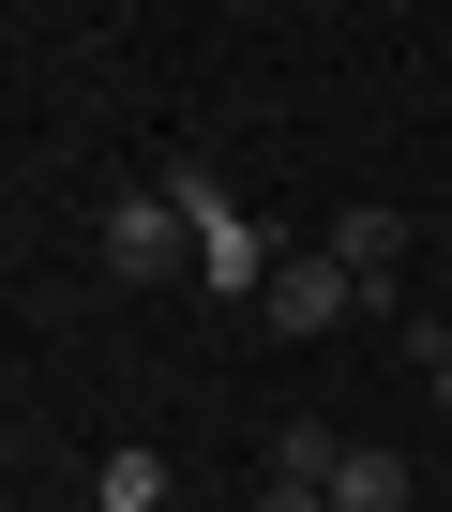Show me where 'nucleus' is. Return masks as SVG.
Listing matches in <instances>:
<instances>
[{"label": "nucleus", "mask_w": 452, "mask_h": 512, "mask_svg": "<svg viewBox=\"0 0 452 512\" xmlns=\"http://www.w3.org/2000/svg\"><path fill=\"white\" fill-rule=\"evenodd\" d=\"M166 196H181V226H196V287H272V272H257V226L226 211V181H211V166H181Z\"/></svg>", "instance_id": "nucleus-1"}, {"label": "nucleus", "mask_w": 452, "mask_h": 512, "mask_svg": "<svg viewBox=\"0 0 452 512\" xmlns=\"http://www.w3.org/2000/svg\"><path fill=\"white\" fill-rule=\"evenodd\" d=\"M257 302H272V332H332V317H362L377 287H362L347 256L317 241V256H272V287H257Z\"/></svg>", "instance_id": "nucleus-2"}, {"label": "nucleus", "mask_w": 452, "mask_h": 512, "mask_svg": "<svg viewBox=\"0 0 452 512\" xmlns=\"http://www.w3.org/2000/svg\"><path fill=\"white\" fill-rule=\"evenodd\" d=\"M106 256H121V272H151V287H166L181 256H196V226H181V196H166V181H151V196H121V211H106Z\"/></svg>", "instance_id": "nucleus-3"}, {"label": "nucleus", "mask_w": 452, "mask_h": 512, "mask_svg": "<svg viewBox=\"0 0 452 512\" xmlns=\"http://www.w3.org/2000/svg\"><path fill=\"white\" fill-rule=\"evenodd\" d=\"M332 256H347V272H362V287H377V272H407V226H392V211H377V196H362V211H347V226H332ZM377 302H392V287H377Z\"/></svg>", "instance_id": "nucleus-4"}, {"label": "nucleus", "mask_w": 452, "mask_h": 512, "mask_svg": "<svg viewBox=\"0 0 452 512\" xmlns=\"http://www.w3.org/2000/svg\"><path fill=\"white\" fill-rule=\"evenodd\" d=\"M332 512H407V467H392V452H362V437H347V467H332Z\"/></svg>", "instance_id": "nucleus-5"}, {"label": "nucleus", "mask_w": 452, "mask_h": 512, "mask_svg": "<svg viewBox=\"0 0 452 512\" xmlns=\"http://www.w3.org/2000/svg\"><path fill=\"white\" fill-rule=\"evenodd\" d=\"M332 467H347L332 422H272V482H332Z\"/></svg>", "instance_id": "nucleus-6"}, {"label": "nucleus", "mask_w": 452, "mask_h": 512, "mask_svg": "<svg viewBox=\"0 0 452 512\" xmlns=\"http://www.w3.org/2000/svg\"><path fill=\"white\" fill-rule=\"evenodd\" d=\"M91 497H106V512H166V452H106Z\"/></svg>", "instance_id": "nucleus-7"}, {"label": "nucleus", "mask_w": 452, "mask_h": 512, "mask_svg": "<svg viewBox=\"0 0 452 512\" xmlns=\"http://www.w3.org/2000/svg\"><path fill=\"white\" fill-rule=\"evenodd\" d=\"M257 512H332V482H257Z\"/></svg>", "instance_id": "nucleus-8"}, {"label": "nucleus", "mask_w": 452, "mask_h": 512, "mask_svg": "<svg viewBox=\"0 0 452 512\" xmlns=\"http://www.w3.org/2000/svg\"><path fill=\"white\" fill-rule=\"evenodd\" d=\"M437 407H452V362H437Z\"/></svg>", "instance_id": "nucleus-9"}]
</instances>
